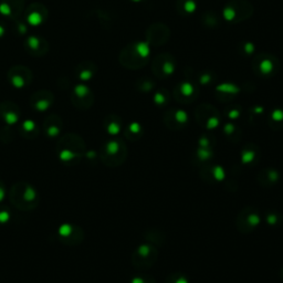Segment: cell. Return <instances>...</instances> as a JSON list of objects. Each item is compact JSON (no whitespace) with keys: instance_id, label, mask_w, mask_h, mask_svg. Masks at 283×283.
<instances>
[{"instance_id":"cell-1","label":"cell","mask_w":283,"mask_h":283,"mask_svg":"<svg viewBox=\"0 0 283 283\" xmlns=\"http://www.w3.org/2000/svg\"><path fill=\"white\" fill-rule=\"evenodd\" d=\"M150 52L151 50L147 42H134L121 51L118 61L126 69H142L149 62Z\"/></svg>"},{"instance_id":"cell-2","label":"cell","mask_w":283,"mask_h":283,"mask_svg":"<svg viewBox=\"0 0 283 283\" xmlns=\"http://www.w3.org/2000/svg\"><path fill=\"white\" fill-rule=\"evenodd\" d=\"M253 6L247 0H230L224 8V18L231 24H239L250 18Z\"/></svg>"},{"instance_id":"cell-3","label":"cell","mask_w":283,"mask_h":283,"mask_svg":"<svg viewBox=\"0 0 283 283\" xmlns=\"http://www.w3.org/2000/svg\"><path fill=\"white\" fill-rule=\"evenodd\" d=\"M279 60L270 53H260L254 56L252 70L260 78H271L279 71Z\"/></svg>"},{"instance_id":"cell-4","label":"cell","mask_w":283,"mask_h":283,"mask_svg":"<svg viewBox=\"0 0 283 283\" xmlns=\"http://www.w3.org/2000/svg\"><path fill=\"white\" fill-rule=\"evenodd\" d=\"M176 69V59L171 53L165 52L156 55L152 63V70L157 79H167L171 77Z\"/></svg>"},{"instance_id":"cell-5","label":"cell","mask_w":283,"mask_h":283,"mask_svg":"<svg viewBox=\"0 0 283 283\" xmlns=\"http://www.w3.org/2000/svg\"><path fill=\"white\" fill-rule=\"evenodd\" d=\"M157 260V250L151 243H144L137 248L133 256V263L138 269H149Z\"/></svg>"},{"instance_id":"cell-6","label":"cell","mask_w":283,"mask_h":283,"mask_svg":"<svg viewBox=\"0 0 283 283\" xmlns=\"http://www.w3.org/2000/svg\"><path fill=\"white\" fill-rule=\"evenodd\" d=\"M146 42L152 47H161L165 44L169 37H171V30L164 24H153L146 29L145 32Z\"/></svg>"},{"instance_id":"cell-7","label":"cell","mask_w":283,"mask_h":283,"mask_svg":"<svg viewBox=\"0 0 283 283\" xmlns=\"http://www.w3.org/2000/svg\"><path fill=\"white\" fill-rule=\"evenodd\" d=\"M196 120L205 128L213 129L219 124L218 111L210 104H201L196 110Z\"/></svg>"},{"instance_id":"cell-8","label":"cell","mask_w":283,"mask_h":283,"mask_svg":"<svg viewBox=\"0 0 283 283\" xmlns=\"http://www.w3.org/2000/svg\"><path fill=\"white\" fill-rule=\"evenodd\" d=\"M198 94H199V90L195 86L194 83L190 82L189 80H184L179 82L174 89V99L176 100L179 103L187 104L190 102H194Z\"/></svg>"},{"instance_id":"cell-9","label":"cell","mask_w":283,"mask_h":283,"mask_svg":"<svg viewBox=\"0 0 283 283\" xmlns=\"http://www.w3.org/2000/svg\"><path fill=\"white\" fill-rule=\"evenodd\" d=\"M32 80V72L29 67L15 65L8 72V81L16 89H24Z\"/></svg>"},{"instance_id":"cell-10","label":"cell","mask_w":283,"mask_h":283,"mask_svg":"<svg viewBox=\"0 0 283 283\" xmlns=\"http://www.w3.org/2000/svg\"><path fill=\"white\" fill-rule=\"evenodd\" d=\"M48 18V9L43 5L35 3L31 4L26 9L25 19L28 26L31 27H40L46 22Z\"/></svg>"},{"instance_id":"cell-11","label":"cell","mask_w":283,"mask_h":283,"mask_svg":"<svg viewBox=\"0 0 283 283\" xmlns=\"http://www.w3.org/2000/svg\"><path fill=\"white\" fill-rule=\"evenodd\" d=\"M260 223V217L254 209L247 208L242 210L237 219V227L241 233H250Z\"/></svg>"},{"instance_id":"cell-12","label":"cell","mask_w":283,"mask_h":283,"mask_svg":"<svg viewBox=\"0 0 283 283\" xmlns=\"http://www.w3.org/2000/svg\"><path fill=\"white\" fill-rule=\"evenodd\" d=\"M24 5V0H0V15L5 18L15 20L20 17Z\"/></svg>"},{"instance_id":"cell-13","label":"cell","mask_w":283,"mask_h":283,"mask_svg":"<svg viewBox=\"0 0 283 283\" xmlns=\"http://www.w3.org/2000/svg\"><path fill=\"white\" fill-rule=\"evenodd\" d=\"M25 47L28 53L33 56L46 55L49 51V44L46 39L39 36H29L25 41Z\"/></svg>"},{"instance_id":"cell-14","label":"cell","mask_w":283,"mask_h":283,"mask_svg":"<svg viewBox=\"0 0 283 283\" xmlns=\"http://www.w3.org/2000/svg\"><path fill=\"white\" fill-rule=\"evenodd\" d=\"M164 123L171 129H180L187 123V114L183 110H168L164 115Z\"/></svg>"},{"instance_id":"cell-15","label":"cell","mask_w":283,"mask_h":283,"mask_svg":"<svg viewBox=\"0 0 283 283\" xmlns=\"http://www.w3.org/2000/svg\"><path fill=\"white\" fill-rule=\"evenodd\" d=\"M105 155L112 157L110 163L121 164L126 157V146L121 140H112L105 147Z\"/></svg>"},{"instance_id":"cell-16","label":"cell","mask_w":283,"mask_h":283,"mask_svg":"<svg viewBox=\"0 0 283 283\" xmlns=\"http://www.w3.org/2000/svg\"><path fill=\"white\" fill-rule=\"evenodd\" d=\"M79 100L80 101V106H90L93 102V94L88 87L83 86V84H79L75 89H73L72 92V101L75 102ZM78 105V106H79Z\"/></svg>"},{"instance_id":"cell-17","label":"cell","mask_w":283,"mask_h":283,"mask_svg":"<svg viewBox=\"0 0 283 283\" xmlns=\"http://www.w3.org/2000/svg\"><path fill=\"white\" fill-rule=\"evenodd\" d=\"M53 102V95L49 91H38L32 95L31 98V105L37 110H47L48 107L52 104Z\"/></svg>"},{"instance_id":"cell-18","label":"cell","mask_w":283,"mask_h":283,"mask_svg":"<svg viewBox=\"0 0 283 283\" xmlns=\"http://www.w3.org/2000/svg\"><path fill=\"white\" fill-rule=\"evenodd\" d=\"M96 71H98V66H96L93 62L86 61L79 63L76 67V76L78 79H80L81 81H90L95 76Z\"/></svg>"},{"instance_id":"cell-19","label":"cell","mask_w":283,"mask_h":283,"mask_svg":"<svg viewBox=\"0 0 283 283\" xmlns=\"http://www.w3.org/2000/svg\"><path fill=\"white\" fill-rule=\"evenodd\" d=\"M197 6L196 0H177L176 2V9L178 14L182 16L192 15L196 11Z\"/></svg>"},{"instance_id":"cell-20","label":"cell","mask_w":283,"mask_h":283,"mask_svg":"<svg viewBox=\"0 0 283 283\" xmlns=\"http://www.w3.org/2000/svg\"><path fill=\"white\" fill-rule=\"evenodd\" d=\"M15 106L16 105H14L13 103H9V102H6V103L2 104V106H0L3 115L8 123H14L17 121V118H18V113H17Z\"/></svg>"},{"instance_id":"cell-21","label":"cell","mask_w":283,"mask_h":283,"mask_svg":"<svg viewBox=\"0 0 283 283\" xmlns=\"http://www.w3.org/2000/svg\"><path fill=\"white\" fill-rule=\"evenodd\" d=\"M238 91H239V89L234 86V84H230V83H224L217 88V94L219 98L227 96V99L226 100L233 99V96H235L238 93Z\"/></svg>"},{"instance_id":"cell-22","label":"cell","mask_w":283,"mask_h":283,"mask_svg":"<svg viewBox=\"0 0 283 283\" xmlns=\"http://www.w3.org/2000/svg\"><path fill=\"white\" fill-rule=\"evenodd\" d=\"M201 20L203 22V25L209 28H215L219 26V17L216 15L214 11H206L205 14L202 15Z\"/></svg>"},{"instance_id":"cell-23","label":"cell","mask_w":283,"mask_h":283,"mask_svg":"<svg viewBox=\"0 0 283 283\" xmlns=\"http://www.w3.org/2000/svg\"><path fill=\"white\" fill-rule=\"evenodd\" d=\"M171 100V94L165 89H161L154 94V102L158 106L166 105Z\"/></svg>"},{"instance_id":"cell-24","label":"cell","mask_w":283,"mask_h":283,"mask_svg":"<svg viewBox=\"0 0 283 283\" xmlns=\"http://www.w3.org/2000/svg\"><path fill=\"white\" fill-rule=\"evenodd\" d=\"M137 89L140 90L143 92H149L151 90L155 87V82L152 80L151 78L145 77V78H140L139 80L136 83Z\"/></svg>"},{"instance_id":"cell-25","label":"cell","mask_w":283,"mask_h":283,"mask_svg":"<svg viewBox=\"0 0 283 283\" xmlns=\"http://www.w3.org/2000/svg\"><path fill=\"white\" fill-rule=\"evenodd\" d=\"M121 129V122L120 118L112 115L107 118V131L111 134H116Z\"/></svg>"},{"instance_id":"cell-26","label":"cell","mask_w":283,"mask_h":283,"mask_svg":"<svg viewBox=\"0 0 283 283\" xmlns=\"http://www.w3.org/2000/svg\"><path fill=\"white\" fill-rule=\"evenodd\" d=\"M271 124L274 123H283V111L280 109H276L272 112V114L270 116Z\"/></svg>"},{"instance_id":"cell-27","label":"cell","mask_w":283,"mask_h":283,"mask_svg":"<svg viewBox=\"0 0 283 283\" xmlns=\"http://www.w3.org/2000/svg\"><path fill=\"white\" fill-rule=\"evenodd\" d=\"M132 134H135V139H137L140 136L142 127L139 126V124L133 123L132 125L127 128V135H129V136H131Z\"/></svg>"},{"instance_id":"cell-28","label":"cell","mask_w":283,"mask_h":283,"mask_svg":"<svg viewBox=\"0 0 283 283\" xmlns=\"http://www.w3.org/2000/svg\"><path fill=\"white\" fill-rule=\"evenodd\" d=\"M166 283H188V280L186 279L183 274L175 273L169 276Z\"/></svg>"},{"instance_id":"cell-29","label":"cell","mask_w":283,"mask_h":283,"mask_svg":"<svg viewBox=\"0 0 283 283\" xmlns=\"http://www.w3.org/2000/svg\"><path fill=\"white\" fill-rule=\"evenodd\" d=\"M241 48H242V50L240 51V52H243V54H246V55H250L251 53H253V51H254L253 44L250 42L241 43Z\"/></svg>"},{"instance_id":"cell-30","label":"cell","mask_w":283,"mask_h":283,"mask_svg":"<svg viewBox=\"0 0 283 283\" xmlns=\"http://www.w3.org/2000/svg\"><path fill=\"white\" fill-rule=\"evenodd\" d=\"M211 81H213V77H211V73H210V72L201 73L200 77H199V82H200L201 84L210 83Z\"/></svg>"},{"instance_id":"cell-31","label":"cell","mask_w":283,"mask_h":283,"mask_svg":"<svg viewBox=\"0 0 283 283\" xmlns=\"http://www.w3.org/2000/svg\"><path fill=\"white\" fill-rule=\"evenodd\" d=\"M133 283H154L151 278H136L134 279Z\"/></svg>"},{"instance_id":"cell-32","label":"cell","mask_w":283,"mask_h":283,"mask_svg":"<svg viewBox=\"0 0 283 283\" xmlns=\"http://www.w3.org/2000/svg\"><path fill=\"white\" fill-rule=\"evenodd\" d=\"M238 114H239V110H237L236 107H235V109L233 110V112L229 113V116H230V117H237Z\"/></svg>"},{"instance_id":"cell-33","label":"cell","mask_w":283,"mask_h":283,"mask_svg":"<svg viewBox=\"0 0 283 283\" xmlns=\"http://www.w3.org/2000/svg\"><path fill=\"white\" fill-rule=\"evenodd\" d=\"M5 32H6V29H5L4 25L0 24V38H2L5 35Z\"/></svg>"},{"instance_id":"cell-34","label":"cell","mask_w":283,"mask_h":283,"mask_svg":"<svg viewBox=\"0 0 283 283\" xmlns=\"http://www.w3.org/2000/svg\"><path fill=\"white\" fill-rule=\"evenodd\" d=\"M133 3H142V2H145V0H131Z\"/></svg>"},{"instance_id":"cell-35","label":"cell","mask_w":283,"mask_h":283,"mask_svg":"<svg viewBox=\"0 0 283 283\" xmlns=\"http://www.w3.org/2000/svg\"><path fill=\"white\" fill-rule=\"evenodd\" d=\"M281 276H282V279H283V269H282V271H281Z\"/></svg>"}]
</instances>
